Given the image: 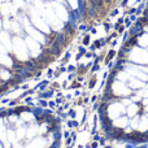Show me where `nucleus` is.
Returning a JSON list of instances; mask_svg holds the SVG:
<instances>
[{"label": "nucleus", "mask_w": 148, "mask_h": 148, "mask_svg": "<svg viewBox=\"0 0 148 148\" xmlns=\"http://www.w3.org/2000/svg\"><path fill=\"white\" fill-rule=\"evenodd\" d=\"M125 112H126V109L121 103H114V104L108 107V116H109V118H112V120H116V118L121 117V114H123Z\"/></svg>", "instance_id": "20e7f679"}, {"label": "nucleus", "mask_w": 148, "mask_h": 148, "mask_svg": "<svg viewBox=\"0 0 148 148\" xmlns=\"http://www.w3.org/2000/svg\"><path fill=\"white\" fill-rule=\"evenodd\" d=\"M126 72L130 74L131 77L139 78V79H142V81H147V79H148V75H147V74H146V73H143L138 66H135V65H130V66H127Z\"/></svg>", "instance_id": "39448f33"}, {"label": "nucleus", "mask_w": 148, "mask_h": 148, "mask_svg": "<svg viewBox=\"0 0 148 148\" xmlns=\"http://www.w3.org/2000/svg\"><path fill=\"white\" fill-rule=\"evenodd\" d=\"M14 52H16L17 57L21 60V61H25V60L29 59V56H27V46H26V44L18 38L14 39Z\"/></svg>", "instance_id": "f03ea898"}, {"label": "nucleus", "mask_w": 148, "mask_h": 148, "mask_svg": "<svg viewBox=\"0 0 148 148\" xmlns=\"http://www.w3.org/2000/svg\"><path fill=\"white\" fill-rule=\"evenodd\" d=\"M138 110H139V107L136 104H129V107L126 108V113H127L129 117H134Z\"/></svg>", "instance_id": "9b49d317"}, {"label": "nucleus", "mask_w": 148, "mask_h": 148, "mask_svg": "<svg viewBox=\"0 0 148 148\" xmlns=\"http://www.w3.org/2000/svg\"><path fill=\"white\" fill-rule=\"evenodd\" d=\"M112 90H113V92H114L116 95H118V96H129V95H130V92H131V90L129 88V87L126 86L123 82L118 81V79L113 82Z\"/></svg>", "instance_id": "7ed1b4c3"}, {"label": "nucleus", "mask_w": 148, "mask_h": 148, "mask_svg": "<svg viewBox=\"0 0 148 148\" xmlns=\"http://www.w3.org/2000/svg\"><path fill=\"white\" fill-rule=\"evenodd\" d=\"M26 46H27V48L30 49L31 52V56L36 57L38 55H40V44H38V42L34 40L33 38H27V40H26Z\"/></svg>", "instance_id": "423d86ee"}, {"label": "nucleus", "mask_w": 148, "mask_h": 148, "mask_svg": "<svg viewBox=\"0 0 148 148\" xmlns=\"http://www.w3.org/2000/svg\"><path fill=\"white\" fill-rule=\"evenodd\" d=\"M144 103H146V105H147V110H148V100L146 99V100H144Z\"/></svg>", "instance_id": "a211bd4d"}, {"label": "nucleus", "mask_w": 148, "mask_h": 148, "mask_svg": "<svg viewBox=\"0 0 148 148\" xmlns=\"http://www.w3.org/2000/svg\"><path fill=\"white\" fill-rule=\"evenodd\" d=\"M10 77V74L8 73V72H1V78H4V79H8Z\"/></svg>", "instance_id": "f3484780"}, {"label": "nucleus", "mask_w": 148, "mask_h": 148, "mask_svg": "<svg viewBox=\"0 0 148 148\" xmlns=\"http://www.w3.org/2000/svg\"><path fill=\"white\" fill-rule=\"evenodd\" d=\"M113 125L117 129H126L129 126V120L127 117H118L116 120H113Z\"/></svg>", "instance_id": "0eeeda50"}, {"label": "nucleus", "mask_w": 148, "mask_h": 148, "mask_svg": "<svg viewBox=\"0 0 148 148\" xmlns=\"http://www.w3.org/2000/svg\"><path fill=\"white\" fill-rule=\"evenodd\" d=\"M129 57L136 64H148V52L142 48H134L130 52Z\"/></svg>", "instance_id": "f257e3e1"}, {"label": "nucleus", "mask_w": 148, "mask_h": 148, "mask_svg": "<svg viewBox=\"0 0 148 148\" xmlns=\"http://www.w3.org/2000/svg\"><path fill=\"white\" fill-rule=\"evenodd\" d=\"M127 83L131 88H143L144 87V81H142V79H139V78H135V77H131Z\"/></svg>", "instance_id": "6e6552de"}, {"label": "nucleus", "mask_w": 148, "mask_h": 148, "mask_svg": "<svg viewBox=\"0 0 148 148\" xmlns=\"http://www.w3.org/2000/svg\"><path fill=\"white\" fill-rule=\"evenodd\" d=\"M139 120H140V118H139V117H135L133 121H131V125H130V127L133 129V130H138V126H139Z\"/></svg>", "instance_id": "2eb2a0df"}, {"label": "nucleus", "mask_w": 148, "mask_h": 148, "mask_svg": "<svg viewBox=\"0 0 148 148\" xmlns=\"http://www.w3.org/2000/svg\"><path fill=\"white\" fill-rule=\"evenodd\" d=\"M139 44L143 47H148V35L147 34H144V35L139 39Z\"/></svg>", "instance_id": "4468645a"}, {"label": "nucleus", "mask_w": 148, "mask_h": 148, "mask_svg": "<svg viewBox=\"0 0 148 148\" xmlns=\"http://www.w3.org/2000/svg\"><path fill=\"white\" fill-rule=\"evenodd\" d=\"M22 118H23V121H33L34 116L29 112H25V113H22Z\"/></svg>", "instance_id": "dca6fc26"}, {"label": "nucleus", "mask_w": 148, "mask_h": 148, "mask_svg": "<svg viewBox=\"0 0 148 148\" xmlns=\"http://www.w3.org/2000/svg\"><path fill=\"white\" fill-rule=\"evenodd\" d=\"M117 78H118V81H121V82H129L130 81V78H131V75L129 74L127 72H121V73H118V75H117Z\"/></svg>", "instance_id": "f8f14e48"}, {"label": "nucleus", "mask_w": 148, "mask_h": 148, "mask_svg": "<svg viewBox=\"0 0 148 148\" xmlns=\"http://www.w3.org/2000/svg\"><path fill=\"white\" fill-rule=\"evenodd\" d=\"M0 43L5 47L7 51H10L12 49V46H10V38L7 33H1L0 34Z\"/></svg>", "instance_id": "1a4fd4ad"}, {"label": "nucleus", "mask_w": 148, "mask_h": 148, "mask_svg": "<svg viewBox=\"0 0 148 148\" xmlns=\"http://www.w3.org/2000/svg\"><path fill=\"white\" fill-rule=\"evenodd\" d=\"M0 64L1 65H5V66H10L12 65V60L7 56V55H0Z\"/></svg>", "instance_id": "ddd939ff"}, {"label": "nucleus", "mask_w": 148, "mask_h": 148, "mask_svg": "<svg viewBox=\"0 0 148 148\" xmlns=\"http://www.w3.org/2000/svg\"><path fill=\"white\" fill-rule=\"evenodd\" d=\"M139 133H146L148 131V117L147 116H143V117H140V120H139V126H138V130Z\"/></svg>", "instance_id": "9d476101"}, {"label": "nucleus", "mask_w": 148, "mask_h": 148, "mask_svg": "<svg viewBox=\"0 0 148 148\" xmlns=\"http://www.w3.org/2000/svg\"><path fill=\"white\" fill-rule=\"evenodd\" d=\"M0 29H1V21H0Z\"/></svg>", "instance_id": "6ab92c4d"}]
</instances>
